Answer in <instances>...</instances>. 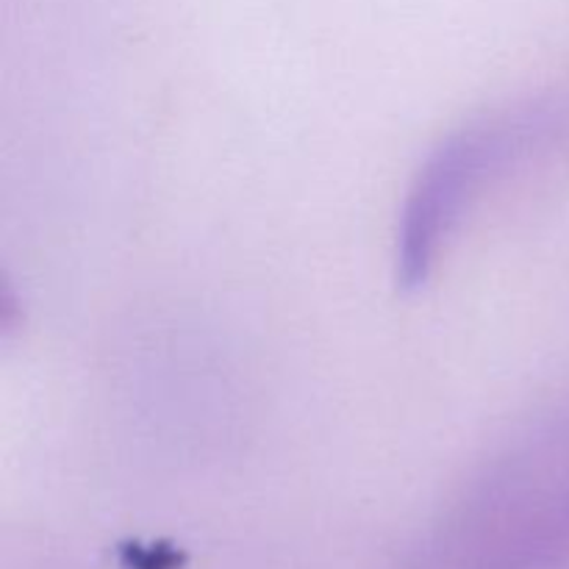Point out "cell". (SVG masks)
I'll use <instances>...</instances> for the list:
<instances>
[{
  "label": "cell",
  "instance_id": "cell-2",
  "mask_svg": "<svg viewBox=\"0 0 569 569\" xmlns=\"http://www.w3.org/2000/svg\"><path fill=\"white\" fill-rule=\"evenodd\" d=\"M565 131L553 100L500 106L445 137L417 172L398 231V278L420 287L437 270L448 242L472 206Z\"/></svg>",
  "mask_w": 569,
  "mask_h": 569
},
{
  "label": "cell",
  "instance_id": "cell-1",
  "mask_svg": "<svg viewBox=\"0 0 569 569\" xmlns=\"http://www.w3.org/2000/svg\"><path fill=\"white\" fill-rule=\"evenodd\" d=\"M400 569H569V417L489 456Z\"/></svg>",
  "mask_w": 569,
  "mask_h": 569
}]
</instances>
